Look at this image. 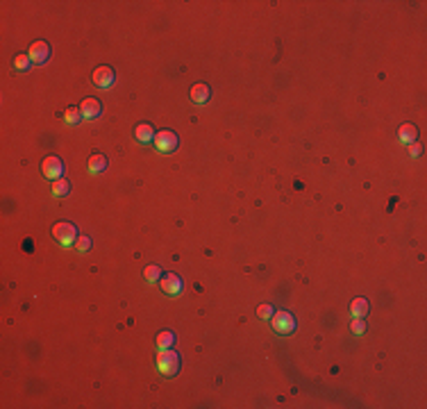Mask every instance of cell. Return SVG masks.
I'll use <instances>...</instances> for the list:
<instances>
[{
	"mask_svg": "<svg viewBox=\"0 0 427 409\" xmlns=\"http://www.w3.org/2000/svg\"><path fill=\"white\" fill-rule=\"evenodd\" d=\"M154 362H157L159 373L166 375V377L175 375V373L180 371V357H177V352H175V350H171V348H159Z\"/></svg>",
	"mask_w": 427,
	"mask_h": 409,
	"instance_id": "obj_1",
	"label": "cell"
},
{
	"mask_svg": "<svg viewBox=\"0 0 427 409\" xmlns=\"http://www.w3.org/2000/svg\"><path fill=\"white\" fill-rule=\"evenodd\" d=\"M52 236L55 241H59V245H64V248H68V245H75L77 241V230L73 223L68 221H57L52 225Z\"/></svg>",
	"mask_w": 427,
	"mask_h": 409,
	"instance_id": "obj_2",
	"label": "cell"
},
{
	"mask_svg": "<svg viewBox=\"0 0 427 409\" xmlns=\"http://www.w3.org/2000/svg\"><path fill=\"white\" fill-rule=\"evenodd\" d=\"M271 323H273V330L282 336L291 334V332L295 330V318H293V314H289V312H275L271 316Z\"/></svg>",
	"mask_w": 427,
	"mask_h": 409,
	"instance_id": "obj_3",
	"label": "cell"
},
{
	"mask_svg": "<svg viewBox=\"0 0 427 409\" xmlns=\"http://www.w3.org/2000/svg\"><path fill=\"white\" fill-rule=\"evenodd\" d=\"M41 173H43V177H48L50 182L59 180V177H62V173H64L62 159H59L57 155H48V157L41 162Z\"/></svg>",
	"mask_w": 427,
	"mask_h": 409,
	"instance_id": "obj_4",
	"label": "cell"
},
{
	"mask_svg": "<svg viewBox=\"0 0 427 409\" xmlns=\"http://www.w3.org/2000/svg\"><path fill=\"white\" fill-rule=\"evenodd\" d=\"M154 145H157V150H159V152H164V155L173 152V150L177 148V134H175V132H171V130L157 132V134H154Z\"/></svg>",
	"mask_w": 427,
	"mask_h": 409,
	"instance_id": "obj_5",
	"label": "cell"
},
{
	"mask_svg": "<svg viewBox=\"0 0 427 409\" xmlns=\"http://www.w3.org/2000/svg\"><path fill=\"white\" fill-rule=\"evenodd\" d=\"M27 57L32 59V64H45L50 57V45L48 41H34L27 50Z\"/></svg>",
	"mask_w": 427,
	"mask_h": 409,
	"instance_id": "obj_6",
	"label": "cell"
},
{
	"mask_svg": "<svg viewBox=\"0 0 427 409\" xmlns=\"http://www.w3.org/2000/svg\"><path fill=\"white\" fill-rule=\"evenodd\" d=\"M91 77H93V84L98 86V89H109V86L114 84V71H112V66H98Z\"/></svg>",
	"mask_w": 427,
	"mask_h": 409,
	"instance_id": "obj_7",
	"label": "cell"
},
{
	"mask_svg": "<svg viewBox=\"0 0 427 409\" xmlns=\"http://www.w3.org/2000/svg\"><path fill=\"white\" fill-rule=\"evenodd\" d=\"M159 286H162V291L168 295H180L182 293V280L175 275V273H166V275L159 280Z\"/></svg>",
	"mask_w": 427,
	"mask_h": 409,
	"instance_id": "obj_8",
	"label": "cell"
},
{
	"mask_svg": "<svg viewBox=\"0 0 427 409\" xmlns=\"http://www.w3.org/2000/svg\"><path fill=\"white\" fill-rule=\"evenodd\" d=\"M100 109H102V107H100V103L95 98H86L84 103L80 105L82 118H89V121H91V118H98L100 116Z\"/></svg>",
	"mask_w": 427,
	"mask_h": 409,
	"instance_id": "obj_9",
	"label": "cell"
},
{
	"mask_svg": "<svg viewBox=\"0 0 427 409\" xmlns=\"http://www.w3.org/2000/svg\"><path fill=\"white\" fill-rule=\"evenodd\" d=\"M154 127L150 125V123H139V125L134 127V136L136 141H141V143H150V141H154Z\"/></svg>",
	"mask_w": 427,
	"mask_h": 409,
	"instance_id": "obj_10",
	"label": "cell"
},
{
	"mask_svg": "<svg viewBox=\"0 0 427 409\" xmlns=\"http://www.w3.org/2000/svg\"><path fill=\"white\" fill-rule=\"evenodd\" d=\"M189 95H191V103L204 105L209 100V95H211V91H209L207 84H193V86H191V91H189Z\"/></svg>",
	"mask_w": 427,
	"mask_h": 409,
	"instance_id": "obj_11",
	"label": "cell"
},
{
	"mask_svg": "<svg viewBox=\"0 0 427 409\" xmlns=\"http://www.w3.org/2000/svg\"><path fill=\"white\" fill-rule=\"evenodd\" d=\"M350 314H352L354 318H363L368 314V300L366 298H354L352 302H350Z\"/></svg>",
	"mask_w": 427,
	"mask_h": 409,
	"instance_id": "obj_12",
	"label": "cell"
},
{
	"mask_svg": "<svg viewBox=\"0 0 427 409\" xmlns=\"http://www.w3.org/2000/svg\"><path fill=\"white\" fill-rule=\"evenodd\" d=\"M107 168V157L104 155H91L89 157V173H102Z\"/></svg>",
	"mask_w": 427,
	"mask_h": 409,
	"instance_id": "obj_13",
	"label": "cell"
},
{
	"mask_svg": "<svg viewBox=\"0 0 427 409\" xmlns=\"http://www.w3.org/2000/svg\"><path fill=\"white\" fill-rule=\"evenodd\" d=\"M68 191H71V182H68V180L59 177V180H55V182H52V195L62 198V195H66Z\"/></svg>",
	"mask_w": 427,
	"mask_h": 409,
	"instance_id": "obj_14",
	"label": "cell"
},
{
	"mask_svg": "<svg viewBox=\"0 0 427 409\" xmlns=\"http://www.w3.org/2000/svg\"><path fill=\"white\" fill-rule=\"evenodd\" d=\"M175 343V334L171 330H164L157 334V348H171Z\"/></svg>",
	"mask_w": 427,
	"mask_h": 409,
	"instance_id": "obj_15",
	"label": "cell"
},
{
	"mask_svg": "<svg viewBox=\"0 0 427 409\" xmlns=\"http://www.w3.org/2000/svg\"><path fill=\"white\" fill-rule=\"evenodd\" d=\"M143 277L150 282V284H154V282H159V277H162V268H159L157 264H150V266H145Z\"/></svg>",
	"mask_w": 427,
	"mask_h": 409,
	"instance_id": "obj_16",
	"label": "cell"
},
{
	"mask_svg": "<svg viewBox=\"0 0 427 409\" xmlns=\"http://www.w3.org/2000/svg\"><path fill=\"white\" fill-rule=\"evenodd\" d=\"M400 139H402L404 143H411V141L416 139V127H413V125H402V127H400Z\"/></svg>",
	"mask_w": 427,
	"mask_h": 409,
	"instance_id": "obj_17",
	"label": "cell"
},
{
	"mask_svg": "<svg viewBox=\"0 0 427 409\" xmlns=\"http://www.w3.org/2000/svg\"><path fill=\"white\" fill-rule=\"evenodd\" d=\"M64 118H66L68 125H75V123H80L82 112H80L77 107H68V109H66V114H64Z\"/></svg>",
	"mask_w": 427,
	"mask_h": 409,
	"instance_id": "obj_18",
	"label": "cell"
},
{
	"mask_svg": "<svg viewBox=\"0 0 427 409\" xmlns=\"http://www.w3.org/2000/svg\"><path fill=\"white\" fill-rule=\"evenodd\" d=\"M30 64H32V59L27 57V55H16V57H14V68H16V71H25Z\"/></svg>",
	"mask_w": 427,
	"mask_h": 409,
	"instance_id": "obj_19",
	"label": "cell"
},
{
	"mask_svg": "<svg viewBox=\"0 0 427 409\" xmlns=\"http://www.w3.org/2000/svg\"><path fill=\"white\" fill-rule=\"evenodd\" d=\"M273 314H275V312H273L271 304H259V307H257V316L261 318V321H268Z\"/></svg>",
	"mask_w": 427,
	"mask_h": 409,
	"instance_id": "obj_20",
	"label": "cell"
},
{
	"mask_svg": "<svg viewBox=\"0 0 427 409\" xmlns=\"http://www.w3.org/2000/svg\"><path fill=\"white\" fill-rule=\"evenodd\" d=\"M75 248L80 250V252H86V250L91 248V239H89V236H77V241H75Z\"/></svg>",
	"mask_w": 427,
	"mask_h": 409,
	"instance_id": "obj_21",
	"label": "cell"
},
{
	"mask_svg": "<svg viewBox=\"0 0 427 409\" xmlns=\"http://www.w3.org/2000/svg\"><path fill=\"white\" fill-rule=\"evenodd\" d=\"M350 330H352V334H363V332H366V325H363L361 318H354L352 325H350Z\"/></svg>",
	"mask_w": 427,
	"mask_h": 409,
	"instance_id": "obj_22",
	"label": "cell"
},
{
	"mask_svg": "<svg viewBox=\"0 0 427 409\" xmlns=\"http://www.w3.org/2000/svg\"><path fill=\"white\" fill-rule=\"evenodd\" d=\"M420 150H422L420 143H411V155H413V157H418V155H420Z\"/></svg>",
	"mask_w": 427,
	"mask_h": 409,
	"instance_id": "obj_23",
	"label": "cell"
}]
</instances>
